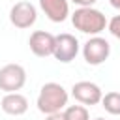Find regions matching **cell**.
Segmentation results:
<instances>
[{
  "label": "cell",
  "mask_w": 120,
  "mask_h": 120,
  "mask_svg": "<svg viewBox=\"0 0 120 120\" xmlns=\"http://www.w3.org/2000/svg\"><path fill=\"white\" fill-rule=\"evenodd\" d=\"M45 120H66V118H64V112H54V114H49Z\"/></svg>",
  "instance_id": "15"
},
{
  "label": "cell",
  "mask_w": 120,
  "mask_h": 120,
  "mask_svg": "<svg viewBox=\"0 0 120 120\" xmlns=\"http://www.w3.org/2000/svg\"><path fill=\"white\" fill-rule=\"evenodd\" d=\"M111 54V45L105 38L92 36L84 45H82V58L90 66H99L103 64Z\"/></svg>",
  "instance_id": "4"
},
{
  "label": "cell",
  "mask_w": 120,
  "mask_h": 120,
  "mask_svg": "<svg viewBox=\"0 0 120 120\" xmlns=\"http://www.w3.org/2000/svg\"><path fill=\"white\" fill-rule=\"evenodd\" d=\"M39 8L52 22H64L69 15V0H39Z\"/></svg>",
  "instance_id": "9"
},
{
  "label": "cell",
  "mask_w": 120,
  "mask_h": 120,
  "mask_svg": "<svg viewBox=\"0 0 120 120\" xmlns=\"http://www.w3.org/2000/svg\"><path fill=\"white\" fill-rule=\"evenodd\" d=\"M101 105L109 114H120V92H107L101 98Z\"/></svg>",
  "instance_id": "11"
},
{
  "label": "cell",
  "mask_w": 120,
  "mask_h": 120,
  "mask_svg": "<svg viewBox=\"0 0 120 120\" xmlns=\"http://www.w3.org/2000/svg\"><path fill=\"white\" fill-rule=\"evenodd\" d=\"M71 2H73V4H77L79 8H92L98 0H71Z\"/></svg>",
  "instance_id": "14"
},
{
  "label": "cell",
  "mask_w": 120,
  "mask_h": 120,
  "mask_svg": "<svg viewBox=\"0 0 120 120\" xmlns=\"http://www.w3.org/2000/svg\"><path fill=\"white\" fill-rule=\"evenodd\" d=\"M96 120H105V118H96Z\"/></svg>",
  "instance_id": "17"
},
{
  "label": "cell",
  "mask_w": 120,
  "mask_h": 120,
  "mask_svg": "<svg viewBox=\"0 0 120 120\" xmlns=\"http://www.w3.org/2000/svg\"><path fill=\"white\" fill-rule=\"evenodd\" d=\"M26 82V71L21 64H6L0 68V90L6 94L17 92Z\"/></svg>",
  "instance_id": "3"
},
{
  "label": "cell",
  "mask_w": 120,
  "mask_h": 120,
  "mask_svg": "<svg viewBox=\"0 0 120 120\" xmlns=\"http://www.w3.org/2000/svg\"><path fill=\"white\" fill-rule=\"evenodd\" d=\"M71 24L75 26V30L82 32V34H90V36H98L99 32L105 30V26L109 24L105 15L96 9V8H79L71 13Z\"/></svg>",
  "instance_id": "2"
},
{
  "label": "cell",
  "mask_w": 120,
  "mask_h": 120,
  "mask_svg": "<svg viewBox=\"0 0 120 120\" xmlns=\"http://www.w3.org/2000/svg\"><path fill=\"white\" fill-rule=\"evenodd\" d=\"M79 54V39L68 32L58 34L56 36V43H54V58L62 64H69L71 60H75V56Z\"/></svg>",
  "instance_id": "6"
},
{
  "label": "cell",
  "mask_w": 120,
  "mask_h": 120,
  "mask_svg": "<svg viewBox=\"0 0 120 120\" xmlns=\"http://www.w3.org/2000/svg\"><path fill=\"white\" fill-rule=\"evenodd\" d=\"M54 43H56V36H52L51 32H45V30L32 32L30 34V39H28L30 51L36 56H39V58L52 56L54 54Z\"/></svg>",
  "instance_id": "8"
},
{
  "label": "cell",
  "mask_w": 120,
  "mask_h": 120,
  "mask_svg": "<svg viewBox=\"0 0 120 120\" xmlns=\"http://www.w3.org/2000/svg\"><path fill=\"white\" fill-rule=\"evenodd\" d=\"M0 107L9 116H21V114H24L28 111V99L19 92H11V94H6L2 98Z\"/></svg>",
  "instance_id": "10"
},
{
  "label": "cell",
  "mask_w": 120,
  "mask_h": 120,
  "mask_svg": "<svg viewBox=\"0 0 120 120\" xmlns=\"http://www.w3.org/2000/svg\"><path fill=\"white\" fill-rule=\"evenodd\" d=\"M107 28H109V32H111L116 39H120V15H114V17L109 21Z\"/></svg>",
  "instance_id": "13"
},
{
  "label": "cell",
  "mask_w": 120,
  "mask_h": 120,
  "mask_svg": "<svg viewBox=\"0 0 120 120\" xmlns=\"http://www.w3.org/2000/svg\"><path fill=\"white\" fill-rule=\"evenodd\" d=\"M64 118L66 120H90V114L84 105H68L64 109Z\"/></svg>",
  "instance_id": "12"
},
{
  "label": "cell",
  "mask_w": 120,
  "mask_h": 120,
  "mask_svg": "<svg viewBox=\"0 0 120 120\" xmlns=\"http://www.w3.org/2000/svg\"><path fill=\"white\" fill-rule=\"evenodd\" d=\"M68 92L60 82H45L38 94V109L43 114H54V112H62L68 107Z\"/></svg>",
  "instance_id": "1"
},
{
  "label": "cell",
  "mask_w": 120,
  "mask_h": 120,
  "mask_svg": "<svg viewBox=\"0 0 120 120\" xmlns=\"http://www.w3.org/2000/svg\"><path fill=\"white\" fill-rule=\"evenodd\" d=\"M109 4H111L114 9H118V11H120V0H109Z\"/></svg>",
  "instance_id": "16"
},
{
  "label": "cell",
  "mask_w": 120,
  "mask_h": 120,
  "mask_svg": "<svg viewBox=\"0 0 120 120\" xmlns=\"http://www.w3.org/2000/svg\"><path fill=\"white\" fill-rule=\"evenodd\" d=\"M71 96L81 103V105H98L101 103V98H103V92L101 88L96 84V82H90V81H79L73 84L71 88Z\"/></svg>",
  "instance_id": "7"
},
{
  "label": "cell",
  "mask_w": 120,
  "mask_h": 120,
  "mask_svg": "<svg viewBox=\"0 0 120 120\" xmlns=\"http://www.w3.org/2000/svg\"><path fill=\"white\" fill-rule=\"evenodd\" d=\"M38 19V9L32 2H26V0H21L17 4L11 6L9 9V22L15 26V28H30Z\"/></svg>",
  "instance_id": "5"
}]
</instances>
